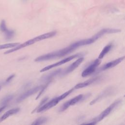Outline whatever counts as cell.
<instances>
[{
  "instance_id": "5b68a950",
  "label": "cell",
  "mask_w": 125,
  "mask_h": 125,
  "mask_svg": "<svg viewBox=\"0 0 125 125\" xmlns=\"http://www.w3.org/2000/svg\"><path fill=\"white\" fill-rule=\"evenodd\" d=\"M83 54V53H78V54H75V55H71L70 56H69L68 57H67L66 58H65V59H63V60L59 61V62H58L56 63H53V64H50L49 65H47L44 67H43V68H42L40 71V72H45L47 70H48L51 68H53L54 67H57V66H59L62 64H64L66 62H67L71 60H72L73 59L76 58H77L80 56H81Z\"/></svg>"
},
{
  "instance_id": "4fadbf2b",
  "label": "cell",
  "mask_w": 125,
  "mask_h": 125,
  "mask_svg": "<svg viewBox=\"0 0 125 125\" xmlns=\"http://www.w3.org/2000/svg\"><path fill=\"white\" fill-rule=\"evenodd\" d=\"M100 79V77H95V78H92L90 79H88L83 83H79L75 85L74 87H73L74 89H80L82 88H83L84 87H86L89 85L91 84L92 83L97 82V81H99V80Z\"/></svg>"
},
{
  "instance_id": "cb8c5ba5",
  "label": "cell",
  "mask_w": 125,
  "mask_h": 125,
  "mask_svg": "<svg viewBox=\"0 0 125 125\" xmlns=\"http://www.w3.org/2000/svg\"><path fill=\"white\" fill-rule=\"evenodd\" d=\"M1 86H0V89H1Z\"/></svg>"
},
{
  "instance_id": "3957f363",
  "label": "cell",
  "mask_w": 125,
  "mask_h": 125,
  "mask_svg": "<svg viewBox=\"0 0 125 125\" xmlns=\"http://www.w3.org/2000/svg\"><path fill=\"white\" fill-rule=\"evenodd\" d=\"M74 90V89L73 88L68 90L67 91L64 92V93L62 94L61 95L52 99L51 101H50L49 102H48L46 103H45L43 105H42V106H41L40 107H39L38 109H37V112L38 113L41 112L42 111H46V110L54 107V106L57 105L61 100L64 99L66 97H67L68 95H69Z\"/></svg>"
},
{
  "instance_id": "7a4b0ae2",
  "label": "cell",
  "mask_w": 125,
  "mask_h": 125,
  "mask_svg": "<svg viewBox=\"0 0 125 125\" xmlns=\"http://www.w3.org/2000/svg\"><path fill=\"white\" fill-rule=\"evenodd\" d=\"M57 32L55 31H53L52 32H50L48 33H44L42 35H39L36 37H35L32 39H30L27 41L25 42H24L21 43V44H19V45H18L17 46L12 48L11 49L8 50L7 51H6L4 54H9L11 53H12L13 52H15L16 51H17L18 50H20L21 48H23L25 47L28 46L29 45H32L38 42L42 41L43 40H45L48 38H51L53 36H54L55 35H56Z\"/></svg>"
},
{
  "instance_id": "277c9868",
  "label": "cell",
  "mask_w": 125,
  "mask_h": 125,
  "mask_svg": "<svg viewBox=\"0 0 125 125\" xmlns=\"http://www.w3.org/2000/svg\"><path fill=\"white\" fill-rule=\"evenodd\" d=\"M122 102V100L121 99H118L114 101L112 104H111L108 107H107L105 109H104L102 112L101 113L100 115H99L97 117L93 119L89 123H84L83 124H92L95 125L99 122L103 120L105 117H106L107 115H108L111 112L117 107Z\"/></svg>"
},
{
  "instance_id": "2e32d148",
  "label": "cell",
  "mask_w": 125,
  "mask_h": 125,
  "mask_svg": "<svg viewBox=\"0 0 125 125\" xmlns=\"http://www.w3.org/2000/svg\"><path fill=\"white\" fill-rule=\"evenodd\" d=\"M121 32V30L119 29L114 28H104L99 31L96 34L99 38H101L103 35L106 34H111V33H117Z\"/></svg>"
},
{
  "instance_id": "6da1fadb",
  "label": "cell",
  "mask_w": 125,
  "mask_h": 125,
  "mask_svg": "<svg viewBox=\"0 0 125 125\" xmlns=\"http://www.w3.org/2000/svg\"><path fill=\"white\" fill-rule=\"evenodd\" d=\"M81 46L82 44L81 42L80 41H79L72 43L70 45L64 48L40 56L36 58L34 61L35 62H42L50 60L57 58H60L68 55L70 53L72 52L73 50Z\"/></svg>"
},
{
  "instance_id": "8fae6325",
  "label": "cell",
  "mask_w": 125,
  "mask_h": 125,
  "mask_svg": "<svg viewBox=\"0 0 125 125\" xmlns=\"http://www.w3.org/2000/svg\"><path fill=\"white\" fill-rule=\"evenodd\" d=\"M125 59V56L121 57L120 58H119L118 59H116L113 61H112L110 62H108L105 64H104V65H103L100 69L99 71H102L104 70H105L108 69H110L111 68H112L116 65L119 64L120 62H121Z\"/></svg>"
},
{
  "instance_id": "603a6c76",
  "label": "cell",
  "mask_w": 125,
  "mask_h": 125,
  "mask_svg": "<svg viewBox=\"0 0 125 125\" xmlns=\"http://www.w3.org/2000/svg\"><path fill=\"white\" fill-rule=\"evenodd\" d=\"M7 107V106H6V105H4V106H1L0 107V113L1 112H2L6 107Z\"/></svg>"
},
{
  "instance_id": "d6986e66",
  "label": "cell",
  "mask_w": 125,
  "mask_h": 125,
  "mask_svg": "<svg viewBox=\"0 0 125 125\" xmlns=\"http://www.w3.org/2000/svg\"><path fill=\"white\" fill-rule=\"evenodd\" d=\"M47 121V118L45 117H41L38 119H37L36 120H35L32 123V125H42L44 123H45Z\"/></svg>"
},
{
  "instance_id": "ac0fdd59",
  "label": "cell",
  "mask_w": 125,
  "mask_h": 125,
  "mask_svg": "<svg viewBox=\"0 0 125 125\" xmlns=\"http://www.w3.org/2000/svg\"><path fill=\"white\" fill-rule=\"evenodd\" d=\"M13 95H9L4 97L1 101V103H0L1 106H4V105L7 106V104L9 103V102H10L13 99Z\"/></svg>"
},
{
  "instance_id": "e0dca14e",
  "label": "cell",
  "mask_w": 125,
  "mask_h": 125,
  "mask_svg": "<svg viewBox=\"0 0 125 125\" xmlns=\"http://www.w3.org/2000/svg\"><path fill=\"white\" fill-rule=\"evenodd\" d=\"M112 47H113V44L111 42L108 43L106 46H105L104 48L103 49V50H102V51L101 52V53H100L98 57V59H103L104 57V56L110 51V50L111 49Z\"/></svg>"
},
{
  "instance_id": "9a60e30c",
  "label": "cell",
  "mask_w": 125,
  "mask_h": 125,
  "mask_svg": "<svg viewBox=\"0 0 125 125\" xmlns=\"http://www.w3.org/2000/svg\"><path fill=\"white\" fill-rule=\"evenodd\" d=\"M20 108L19 107H15L6 111L1 117H0V123L7 118H8L9 116H11L18 113L20 111Z\"/></svg>"
},
{
  "instance_id": "52a82bcc",
  "label": "cell",
  "mask_w": 125,
  "mask_h": 125,
  "mask_svg": "<svg viewBox=\"0 0 125 125\" xmlns=\"http://www.w3.org/2000/svg\"><path fill=\"white\" fill-rule=\"evenodd\" d=\"M101 63V61L99 59H96L93 62H92L89 66H88L82 73V76L83 77H87L93 73H94Z\"/></svg>"
},
{
  "instance_id": "8992f818",
  "label": "cell",
  "mask_w": 125,
  "mask_h": 125,
  "mask_svg": "<svg viewBox=\"0 0 125 125\" xmlns=\"http://www.w3.org/2000/svg\"><path fill=\"white\" fill-rule=\"evenodd\" d=\"M86 97V95H84L83 94H80L76 97H74L73 98L68 100L65 103H64L60 107L59 109L60 112H62L66 109H67L70 106L75 105V104H77L79 102L83 101L85 98Z\"/></svg>"
},
{
  "instance_id": "5bb4252c",
  "label": "cell",
  "mask_w": 125,
  "mask_h": 125,
  "mask_svg": "<svg viewBox=\"0 0 125 125\" xmlns=\"http://www.w3.org/2000/svg\"><path fill=\"white\" fill-rule=\"evenodd\" d=\"M61 71H62L61 69L56 70L46 75L42 76V78L41 79L42 81H44L45 82H51L54 77H55L57 75L61 74Z\"/></svg>"
},
{
  "instance_id": "7c38bea8",
  "label": "cell",
  "mask_w": 125,
  "mask_h": 125,
  "mask_svg": "<svg viewBox=\"0 0 125 125\" xmlns=\"http://www.w3.org/2000/svg\"><path fill=\"white\" fill-rule=\"evenodd\" d=\"M84 60V58L83 57H81L78 59L76 61H75L74 62H73L71 65H70L62 73V75L67 74L73 70H74L76 68H77L83 62Z\"/></svg>"
},
{
  "instance_id": "44dd1931",
  "label": "cell",
  "mask_w": 125,
  "mask_h": 125,
  "mask_svg": "<svg viewBox=\"0 0 125 125\" xmlns=\"http://www.w3.org/2000/svg\"><path fill=\"white\" fill-rule=\"evenodd\" d=\"M48 98L47 97H45V98H44L41 101V102H40V104L38 105V106H37V107L32 112V113H33V112H35V111L37 110V109H38V108H39V107H40L41 106H42V105H43V104L46 103V102L48 100Z\"/></svg>"
},
{
  "instance_id": "ba28073f",
  "label": "cell",
  "mask_w": 125,
  "mask_h": 125,
  "mask_svg": "<svg viewBox=\"0 0 125 125\" xmlns=\"http://www.w3.org/2000/svg\"><path fill=\"white\" fill-rule=\"evenodd\" d=\"M42 86V85L37 86L33 87L31 89H30L28 90L27 91H26V92H24L17 98V99L16 100L17 103L21 102V101L25 100V99L29 97V96L35 94L36 93H37V92H38L39 91H40L41 90Z\"/></svg>"
},
{
  "instance_id": "30bf717a",
  "label": "cell",
  "mask_w": 125,
  "mask_h": 125,
  "mask_svg": "<svg viewBox=\"0 0 125 125\" xmlns=\"http://www.w3.org/2000/svg\"><path fill=\"white\" fill-rule=\"evenodd\" d=\"M113 89L111 87H108L105 89L104 91H103L101 94H100L97 97H96L94 99H93L92 101H91V102L89 103L90 105H93L95 104L96 103L99 102L102 99L106 97L107 96H109V95L113 93Z\"/></svg>"
},
{
  "instance_id": "ffe728a7",
  "label": "cell",
  "mask_w": 125,
  "mask_h": 125,
  "mask_svg": "<svg viewBox=\"0 0 125 125\" xmlns=\"http://www.w3.org/2000/svg\"><path fill=\"white\" fill-rule=\"evenodd\" d=\"M19 44V43H18V42L0 44V50L7 49V48H13V47L17 46Z\"/></svg>"
},
{
  "instance_id": "7402d4cb",
  "label": "cell",
  "mask_w": 125,
  "mask_h": 125,
  "mask_svg": "<svg viewBox=\"0 0 125 125\" xmlns=\"http://www.w3.org/2000/svg\"><path fill=\"white\" fill-rule=\"evenodd\" d=\"M15 74H12V75H10V76H9L7 79H6V80H5V83H9L14 78V77H15Z\"/></svg>"
},
{
  "instance_id": "9c48e42d",
  "label": "cell",
  "mask_w": 125,
  "mask_h": 125,
  "mask_svg": "<svg viewBox=\"0 0 125 125\" xmlns=\"http://www.w3.org/2000/svg\"><path fill=\"white\" fill-rule=\"evenodd\" d=\"M0 30L4 33L5 39L6 40H10L14 36L15 31L13 30L8 29L7 28L4 20L1 21L0 23Z\"/></svg>"
}]
</instances>
